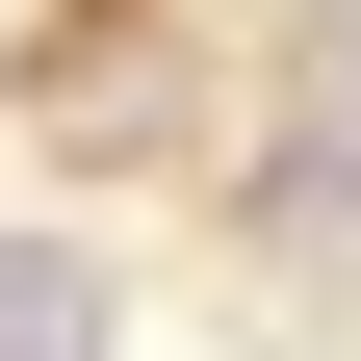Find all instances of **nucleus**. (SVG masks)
Here are the masks:
<instances>
[{
    "instance_id": "f257e3e1",
    "label": "nucleus",
    "mask_w": 361,
    "mask_h": 361,
    "mask_svg": "<svg viewBox=\"0 0 361 361\" xmlns=\"http://www.w3.org/2000/svg\"><path fill=\"white\" fill-rule=\"evenodd\" d=\"M284 207H361V0L310 26V78H284Z\"/></svg>"
},
{
    "instance_id": "f03ea898",
    "label": "nucleus",
    "mask_w": 361,
    "mask_h": 361,
    "mask_svg": "<svg viewBox=\"0 0 361 361\" xmlns=\"http://www.w3.org/2000/svg\"><path fill=\"white\" fill-rule=\"evenodd\" d=\"M0 361H104V258L78 233H0Z\"/></svg>"
}]
</instances>
